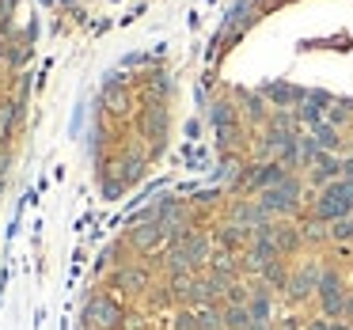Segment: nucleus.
<instances>
[{"label": "nucleus", "mask_w": 353, "mask_h": 330, "mask_svg": "<svg viewBox=\"0 0 353 330\" xmlns=\"http://www.w3.org/2000/svg\"><path fill=\"white\" fill-rule=\"evenodd\" d=\"M315 216L323 224H334L342 216H353V178H334L315 198Z\"/></svg>", "instance_id": "f257e3e1"}, {"label": "nucleus", "mask_w": 353, "mask_h": 330, "mask_svg": "<svg viewBox=\"0 0 353 330\" xmlns=\"http://www.w3.org/2000/svg\"><path fill=\"white\" fill-rule=\"evenodd\" d=\"M300 194H304V183H300L296 175H289L285 183H277V186H270V190H262L259 201H262V209H266L274 220H289V216L300 213Z\"/></svg>", "instance_id": "f03ea898"}, {"label": "nucleus", "mask_w": 353, "mask_h": 330, "mask_svg": "<svg viewBox=\"0 0 353 330\" xmlns=\"http://www.w3.org/2000/svg\"><path fill=\"white\" fill-rule=\"evenodd\" d=\"M345 296H350V289H345L342 269L323 266L319 292H315V300H319V311L327 315V319H345Z\"/></svg>", "instance_id": "7ed1b4c3"}, {"label": "nucleus", "mask_w": 353, "mask_h": 330, "mask_svg": "<svg viewBox=\"0 0 353 330\" xmlns=\"http://www.w3.org/2000/svg\"><path fill=\"white\" fill-rule=\"evenodd\" d=\"M122 319H125V307L114 296H107V292H95L84 304V327L88 330H122Z\"/></svg>", "instance_id": "20e7f679"}, {"label": "nucleus", "mask_w": 353, "mask_h": 330, "mask_svg": "<svg viewBox=\"0 0 353 330\" xmlns=\"http://www.w3.org/2000/svg\"><path fill=\"white\" fill-rule=\"evenodd\" d=\"M319 277H323V262H315V258H304L296 269H292V277H289V289H285V296H289L292 304H304V300H312L315 292H319Z\"/></svg>", "instance_id": "39448f33"}, {"label": "nucleus", "mask_w": 353, "mask_h": 330, "mask_svg": "<svg viewBox=\"0 0 353 330\" xmlns=\"http://www.w3.org/2000/svg\"><path fill=\"white\" fill-rule=\"evenodd\" d=\"M148 285H152V274H148V266H141V262H122V266L110 274V289L122 292V296H145Z\"/></svg>", "instance_id": "423d86ee"}, {"label": "nucleus", "mask_w": 353, "mask_h": 330, "mask_svg": "<svg viewBox=\"0 0 353 330\" xmlns=\"http://www.w3.org/2000/svg\"><path fill=\"white\" fill-rule=\"evenodd\" d=\"M125 243H130L137 254H156L163 243H168V231H163V224L156 220V216H148V220L137 224V228H130Z\"/></svg>", "instance_id": "0eeeda50"}, {"label": "nucleus", "mask_w": 353, "mask_h": 330, "mask_svg": "<svg viewBox=\"0 0 353 330\" xmlns=\"http://www.w3.org/2000/svg\"><path fill=\"white\" fill-rule=\"evenodd\" d=\"M228 220L232 224H239V228H247L254 236V228H262V224H270L274 220V216L266 213V209H262V201L259 198H243V201H232V209H228Z\"/></svg>", "instance_id": "6e6552de"}, {"label": "nucleus", "mask_w": 353, "mask_h": 330, "mask_svg": "<svg viewBox=\"0 0 353 330\" xmlns=\"http://www.w3.org/2000/svg\"><path fill=\"white\" fill-rule=\"evenodd\" d=\"M274 243H277V251H281V258L296 254L300 247H304V231H300V224H292V220H274Z\"/></svg>", "instance_id": "1a4fd4ad"}, {"label": "nucleus", "mask_w": 353, "mask_h": 330, "mask_svg": "<svg viewBox=\"0 0 353 330\" xmlns=\"http://www.w3.org/2000/svg\"><path fill=\"white\" fill-rule=\"evenodd\" d=\"M163 133H168V110L152 103V107L141 114V137H145L148 145H163Z\"/></svg>", "instance_id": "9d476101"}, {"label": "nucleus", "mask_w": 353, "mask_h": 330, "mask_svg": "<svg viewBox=\"0 0 353 330\" xmlns=\"http://www.w3.org/2000/svg\"><path fill=\"white\" fill-rule=\"evenodd\" d=\"M307 167H312V183L319 186V190L327 183H334V178H342V160H338L334 152H319Z\"/></svg>", "instance_id": "9b49d317"}, {"label": "nucleus", "mask_w": 353, "mask_h": 330, "mask_svg": "<svg viewBox=\"0 0 353 330\" xmlns=\"http://www.w3.org/2000/svg\"><path fill=\"white\" fill-rule=\"evenodd\" d=\"M213 243H216V247H224V251L243 254V251H247V243H251V231L239 228V224H232V220H224L221 228L213 231Z\"/></svg>", "instance_id": "f8f14e48"}, {"label": "nucleus", "mask_w": 353, "mask_h": 330, "mask_svg": "<svg viewBox=\"0 0 353 330\" xmlns=\"http://www.w3.org/2000/svg\"><path fill=\"white\" fill-rule=\"evenodd\" d=\"M247 311H251V319L274 322V289H266L262 281H254L251 285V300H247Z\"/></svg>", "instance_id": "ddd939ff"}, {"label": "nucleus", "mask_w": 353, "mask_h": 330, "mask_svg": "<svg viewBox=\"0 0 353 330\" xmlns=\"http://www.w3.org/2000/svg\"><path fill=\"white\" fill-rule=\"evenodd\" d=\"M289 277H292V269L285 266V258H274V262L262 266L259 281L266 285V289H274V292H285V289H289Z\"/></svg>", "instance_id": "4468645a"}, {"label": "nucleus", "mask_w": 353, "mask_h": 330, "mask_svg": "<svg viewBox=\"0 0 353 330\" xmlns=\"http://www.w3.org/2000/svg\"><path fill=\"white\" fill-rule=\"evenodd\" d=\"M209 269H213V274L232 277V281H239V274H243V262L236 258V251H224V247H216L213 258H209Z\"/></svg>", "instance_id": "2eb2a0df"}, {"label": "nucleus", "mask_w": 353, "mask_h": 330, "mask_svg": "<svg viewBox=\"0 0 353 330\" xmlns=\"http://www.w3.org/2000/svg\"><path fill=\"white\" fill-rule=\"evenodd\" d=\"M262 95H266L270 103H274V107H296L300 99H304V92H300V87H292V84H266L262 87Z\"/></svg>", "instance_id": "dca6fc26"}, {"label": "nucleus", "mask_w": 353, "mask_h": 330, "mask_svg": "<svg viewBox=\"0 0 353 330\" xmlns=\"http://www.w3.org/2000/svg\"><path fill=\"white\" fill-rule=\"evenodd\" d=\"M312 141L323 148V152H334V148L342 145V133H338V125L319 122V125H312Z\"/></svg>", "instance_id": "f3484780"}, {"label": "nucleus", "mask_w": 353, "mask_h": 330, "mask_svg": "<svg viewBox=\"0 0 353 330\" xmlns=\"http://www.w3.org/2000/svg\"><path fill=\"white\" fill-rule=\"evenodd\" d=\"M224 330H247L251 327V311H247V304H224Z\"/></svg>", "instance_id": "a211bd4d"}, {"label": "nucleus", "mask_w": 353, "mask_h": 330, "mask_svg": "<svg viewBox=\"0 0 353 330\" xmlns=\"http://www.w3.org/2000/svg\"><path fill=\"white\" fill-rule=\"evenodd\" d=\"M239 103H243V114L251 118V122H266V99L254 92H243L239 95Z\"/></svg>", "instance_id": "6ab92c4d"}, {"label": "nucleus", "mask_w": 353, "mask_h": 330, "mask_svg": "<svg viewBox=\"0 0 353 330\" xmlns=\"http://www.w3.org/2000/svg\"><path fill=\"white\" fill-rule=\"evenodd\" d=\"M224 304H213V307H198V330H224Z\"/></svg>", "instance_id": "aec40b11"}, {"label": "nucleus", "mask_w": 353, "mask_h": 330, "mask_svg": "<svg viewBox=\"0 0 353 330\" xmlns=\"http://www.w3.org/2000/svg\"><path fill=\"white\" fill-rule=\"evenodd\" d=\"M330 243H353V216H342V220L330 224Z\"/></svg>", "instance_id": "412c9836"}, {"label": "nucleus", "mask_w": 353, "mask_h": 330, "mask_svg": "<svg viewBox=\"0 0 353 330\" xmlns=\"http://www.w3.org/2000/svg\"><path fill=\"white\" fill-rule=\"evenodd\" d=\"M327 122L338 125V130H342V125H350L353 122V107H350V103H334V107L327 110Z\"/></svg>", "instance_id": "4be33fe9"}, {"label": "nucleus", "mask_w": 353, "mask_h": 330, "mask_svg": "<svg viewBox=\"0 0 353 330\" xmlns=\"http://www.w3.org/2000/svg\"><path fill=\"white\" fill-rule=\"evenodd\" d=\"M171 330H198V311L194 307H179L175 319H171Z\"/></svg>", "instance_id": "5701e85b"}, {"label": "nucleus", "mask_w": 353, "mask_h": 330, "mask_svg": "<svg viewBox=\"0 0 353 330\" xmlns=\"http://www.w3.org/2000/svg\"><path fill=\"white\" fill-rule=\"evenodd\" d=\"M247 300H251V285H247V281H232L224 304H247Z\"/></svg>", "instance_id": "b1692460"}, {"label": "nucleus", "mask_w": 353, "mask_h": 330, "mask_svg": "<svg viewBox=\"0 0 353 330\" xmlns=\"http://www.w3.org/2000/svg\"><path fill=\"white\" fill-rule=\"evenodd\" d=\"M304 330H330V319H327V315H315V319L304 322Z\"/></svg>", "instance_id": "393cba45"}, {"label": "nucleus", "mask_w": 353, "mask_h": 330, "mask_svg": "<svg viewBox=\"0 0 353 330\" xmlns=\"http://www.w3.org/2000/svg\"><path fill=\"white\" fill-rule=\"evenodd\" d=\"M330 330H353L350 319H330Z\"/></svg>", "instance_id": "a878e982"}, {"label": "nucleus", "mask_w": 353, "mask_h": 330, "mask_svg": "<svg viewBox=\"0 0 353 330\" xmlns=\"http://www.w3.org/2000/svg\"><path fill=\"white\" fill-rule=\"evenodd\" d=\"M342 178H353V156H345V160H342Z\"/></svg>", "instance_id": "bb28decb"}, {"label": "nucleus", "mask_w": 353, "mask_h": 330, "mask_svg": "<svg viewBox=\"0 0 353 330\" xmlns=\"http://www.w3.org/2000/svg\"><path fill=\"white\" fill-rule=\"evenodd\" d=\"M247 330H277V327H274V322H262V319H251V327H247Z\"/></svg>", "instance_id": "cd10ccee"}, {"label": "nucleus", "mask_w": 353, "mask_h": 330, "mask_svg": "<svg viewBox=\"0 0 353 330\" xmlns=\"http://www.w3.org/2000/svg\"><path fill=\"white\" fill-rule=\"evenodd\" d=\"M23 57H27V46H23V42H19V46H16V50H12V61H16V65H19V61H23Z\"/></svg>", "instance_id": "c85d7f7f"}, {"label": "nucleus", "mask_w": 353, "mask_h": 330, "mask_svg": "<svg viewBox=\"0 0 353 330\" xmlns=\"http://www.w3.org/2000/svg\"><path fill=\"white\" fill-rule=\"evenodd\" d=\"M277 330H300V322L289 315V319H281V327H277Z\"/></svg>", "instance_id": "c756f323"}, {"label": "nucleus", "mask_w": 353, "mask_h": 330, "mask_svg": "<svg viewBox=\"0 0 353 330\" xmlns=\"http://www.w3.org/2000/svg\"><path fill=\"white\" fill-rule=\"evenodd\" d=\"M345 319L353 322V289H350V296H345Z\"/></svg>", "instance_id": "7c9ffc66"}, {"label": "nucleus", "mask_w": 353, "mask_h": 330, "mask_svg": "<svg viewBox=\"0 0 353 330\" xmlns=\"http://www.w3.org/2000/svg\"><path fill=\"white\" fill-rule=\"evenodd\" d=\"M4 167H8V156H0V175H4Z\"/></svg>", "instance_id": "2f4dec72"}, {"label": "nucleus", "mask_w": 353, "mask_h": 330, "mask_svg": "<svg viewBox=\"0 0 353 330\" xmlns=\"http://www.w3.org/2000/svg\"><path fill=\"white\" fill-rule=\"evenodd\" d=\"M0 54H4V39H0Z\"/></svg>", "instance_id": "473e14b6"}]
</instances>
